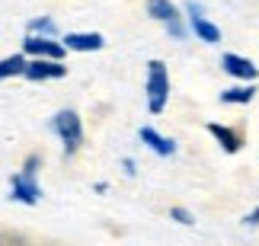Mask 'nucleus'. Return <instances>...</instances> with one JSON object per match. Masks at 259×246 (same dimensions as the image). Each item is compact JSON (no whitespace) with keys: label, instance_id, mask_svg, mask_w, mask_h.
Wrapping results in <instances>:
<instances>
[{"label":"nucleus","instance_id":"nucleus-1","mask_svg":"<svg viewBox=\"0 0 259 246\" xmlns=\"http://www.w3.org/2000/svg\"><path fill=\"white\" fill-rule=\"evenodd\" d=\"M170 100V77H166V64L163 61H151L147 64V106L154 115H160Z\"/></svg>","mask_w":259,"mask_h":246},{"label":"nucleus","instance_id":"nucleus-2","mask_svg":"<svg viewBox=\"0 0 259 246\" xmlns=\"http://www.w3.org/2000/svg\"><path fill=\"white\" fill-rule=\"evenodd\" d=\"M52 128L58 131V137L64 141V154H77V147L83 144V125H80V115L71 112V109H64V112H58L55 119H52Z\"/></svg>","mask_w":259,"mask_h":246},{"label":"nucleus","instance_id":"nucleus-3","mask_svg":"<svg viewBox=\"0 0 259 246\" xmlns=\"http://www.w3.org/2000/svg\"><path fill=\"white\" fill-rule=\"evenodd\" d=\"M67 67L61 61H55V58H32V61H26L23 67V77L26 80H58V77H64Z\"/></svg>","mask_w":259,"mask_h":246},{"label":"nucleus","instance_id":"nucleus-4","mask_svg":"<svg viewBox=\"0 0 259 246\" xmlns=\"http://www.w3.org/2000/svg\"><path fill=\"white\" fill-rule=\"evenodd\" d=\"M23 52L32 55V58H55V61H61L67 48L61 42H52L48 35H38V32H29V38L23 42Z\"/></svg>","mask_w":259,"mask_h":246},{"label":"nucleus","instance_id":"nucleus-5","mask_svg":"<svg viewBox=\"0 0 259 246\" xmlns=\"http://www.w3.org/2000/svg\"><path fill=\"white\" fill-rule=\"evenodd\" d=\"M186 13H189V26H192V32L202 38V42H208V45L221 42V29L202 16V7H198V4H186Z\"/></svg>","mask_w":259,"mask_h":246},{"label":"nucleus","instance_id":"nucleus-6","mask_svg":"<svg viewBox=\"0 0 259 246\" xmlns=\"http://www.w3.org/2000/svg\"><path fill=\"white\" fill-rule=\"evenodd\" d=\"M61 45L71 48V52H99L106 45V38L99 32H67Z\"/></svg>","mask_w":259,"mask_h":246},{"label":"nucleus","instance_id":"nucleus-7","mask_svg":"<svg viewBox=\"0 0 259 246\" xmlns=\"http://www.w3.org/2000/svg\"><path fill=\"white\" fill-rule=\"evenodd\" d=\"M221 67L231 77H237V80H256V74H259L250 58H240V55H224L221 58Z\"/></svg>","mask_w":259,"mask_h":246},{"label":"nucleus","instance_id":"nucleus-8","mask_svg":"<svg viewBox=\"0 0 259 246\" xmlns=\"http://www.w3.org/2000/svg\"><path fill=\"white\" fill-rule=\"evenodd\" d=\"M38 195H42V189L35 185V176H26V173L13 176V199H16V202H23V205H35V202H38Z\"/></svg>","mask_w":259,"mask_h":246},{"label":"nucleus","instance_id":"nucleus-9","mask_svg":"<svg viewBox=\"0 0 259 246\" xmlns=\"http://www.w3.org/2000/svg\"><path fill=\"white\" fill-rule=\"evenodd\" d=\"M208 134H211V137L224 147L227 154H237V151H240V144H243V141H240V134H237L234 128L218 125V122H208Z\"/></svg>","mask_w":259,"mask_h":246},{"label":"nucleus","instance_id":"nucleus-10","mask_svg":"<svg viewBox=\"0 0 259 246\" xmlns=\"http://www.w3.org/2000/svg\"><path fill=\"white\" fill-rule=\"evenodd\" d=\"M141 141L151 147L154 154H160V157H173L176 154V144L170 141V137H163V134H157L154 128H141Z\"/></svg>","mask_w":259,"mask_h":246},{"label":"nucleus","instance_id":"nucleus-11","mask_svg":"<svg viewBox=\"0 0 259 246\" xmlns=\"http://www.w3.org/2000/svg\"><path fill=\"white\" fill-rule=\"evenodd\" d=\"M253 96H256V86L246 83V86L224 90V93H221V103H227V106H246V103H253Z\"/></svg>","mask_w":259,"mask_h":246},{"label":"nucleus","instance_id":"nucleus-12","mask_svg":"<svg viewBox=\"0 0 259 246\" xmlns=\"http://www.w3.org/2000/svg\"><path fill=\"white\" fill-rule=\"evenodd\" d=\"M147 13H151L154 19H160V23H166V19L179 16V13H176V7L170 4V0H151V4H147Z\"/></svg>","mask_w":259,"mask_h":246},{"label":"nucleus","instance_id":"nucleus-13","mask_svg":"<svg viewBox=\"0 0 259 246\" xmlns=\"http://www.w3.org/2000/svg\"><path fill=\"white\" fill-rule=\"evenodd\" d=\"M23 67H26V58H23V55H10V58H4V61H0V80L23 74Z\"/></svg>","mask_w":259,"mask_h":246},{"label":"nucleus","instance_id":"nucleus-14","mask_svg":"<svg viewBox=\"0 0 259 246\" xmlns=\"http://www.w3.org/2000/svg\"><path fill=\"white\" fill-rule=\"evenodd\" d=\"M29 32H42V35H52L55 32V23H52V19H32V23H29Z\"/></svg>","mask_w":259,"mask_h":246},{"label":"nucleus","instance_id":"nucleus-15","mask_svg":"<svg viewBox=\"0 0 259 246\" xmlns=\"http://www.w3.org/2000/svg\"><path fill=\"white\" fill-rule=\"evenodd\" d=\"M170 218L179 221V224H186V227H192L195 218H192V211H186V208H170Z\"/></svg>","mask_w":259,"mask_h":246},{"label":"nucleus","instance_id":"nucleus-16","mask_svg":"<svg viewBox=\"0 0 259 246\" xmlns=\"http://www.w3.org/2000/svg\"><path fill=\"white\" fill-rule=\"evenodd\" d=\"M166 29H170V35H173V38H183V35H186V29H183V23H179V16L166 19Z\"/></svg>","mask_w":259,"mask_h":246},{"label":"nucleus","instance_id":"nucleus-17","mask_svg":"<svg viewBox=\"0 0 259 246\" xmlns=\"http://www.w3.org/2000/svg\"><path fill=\"white\" fill-rule=\"evenodd\" d=\"M35 170H38V157H29L26 166H23V173H26V176H35Z\"/></svg>","mask_w":259,"mask_h":246},{"label":"nucleus","instance_id":"nucleus-18","mask_svg":"<svg viewBox=\"0 0 259 246\" xmlns=\"http://www.w3.org/2000/svg\"><path fill=\"white\" fill-rule=\"evenodd\" d=\"M243 224H250V227H256V224H259V208H256V211H253V214H250V218H246Z\"/></svg>","mask_w":259,"mask_h":246},{"label":"nucleus","instance_id":"nucleus-19","mask_svg":"<svg viewBox=\"0 0 259 246\" xmlns=\"http://www.w3.org/2000/svg\"><path fill=\"white\" fill-rule=\"evenodd\" d=\"M122 166H125V173H128V176H135V160H132V157H128Z\"/></svg>","mask_w":259,"mask_h":246}]
</instances>
